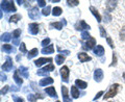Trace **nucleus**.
I'll return each mask as SVG.
<instances>
[{"label":"nucleus","mask_w":125,"mask_h":102,"mask_svg":"<svg viewBox=\"0 0 125 102\" xmlns=\"http://www.w3.org/2000/svg\"><path fill=\"white\" fill-rule=\"evenodd\" d=\"M77 57L79 58V61L81 62H85V61H92V57L91 56H89L87 53H84V52H79L77 54Z\"/></svg>","instance_id":"f8f14e48"},{"label":"nucleus","mask_w":125,"mask_h":102,"mask_svg":"<svg viewBox=\"0 0 125 102\" xmlns=\"http://www.w3.org/2000/svg\"><path fill=\"white\" fill-rule=\"evenodd\" d=\"M17 2H18V3H19V4H20V5H21V4H23V3H24V1H21V0H18Z\"/></svg>","instance_id":"8fccbe9b"},{"label":"nucleus","mask_w":125,"mask_h":102,"mask_svg":"<svg viewBox=\"0 0 125 102\" xmlns=\"http://www.w3.org/2000/svg\"><path fill=\"white\" fill-rule=\"evenodd\" d=\"M64 61H65V55H62V54H57V55L55 56L56 65H62Z\"/></svg>","instance_id":"bb28decb"},{"label":"nucleus","mask_w":125,"mask_h":102,"mask_svg":"<svg viewBox=\"0 0 125 102\" xmlns=\"http://www.w3.org/2000/svg\"><path fill=\"white\" fill-rule=\"evenodd\" d=\"M13 100H14L15 102H25L23 98H21V97H17V96H15V95H13Z\"/></svg>","instance_id":"58836bf2"},{"label":"nucleus","mask_w":125,"mask_h":102,"mask_svg":"<svg viewBox=\"0 0 125 102\" xmlns=\"http://www.w3.org/2000/svg\"><path fill=\"white\" fill-rule=\"evenodd\" d=\"M45 92L48 94L50 97H54V98L57 97V94H56V91H55V89H54V87L46 88V89H45Z\"/></svg>","instance_id":"6ab92c4d"},{"label":"nucleus","mask_w":125,"mask_h":102,"mask_svg":"<svg viewBox=\"0 0 125 102\" xmlns=\"http://www.w3.org/2000/svg\"><path fill=\"white\" fill-rule=\"evenodd\" d=\"M62 101L64 102H72V99L69 98V92L67 87L62 85Z\"/></svg>","instance_id":"0eeeda50"},{"label":"nucleus","mask_w":125,"mask_h":102,"mask_svg":"<svg viewBox=\"0 0 125 102\" xmlns=\"http://www.w3.org/2000/svg\"><path fill=\"white\" fill-rule=\"evenodd\" d=\"M105 21L106 22H109V20H111V15L108 14V11H105Z\"/></svg>","instance_id":"49530a36"},{"label":"nucleus","mask_w":125,"mask_h":102,"mask_svg":"<svg viewBox=\"0 0 125 102\" xmlns=\"http://www.w3.org/2000/svg\"><path fill=\"white\" fill-rule=\"evenodd\" d=\"M14 80L18 85L23 84V79L21 78V76H19V70H16L15 73H14Z\"/></svg>","instance_id":"f3484780"},{"label":"nucleus","mask_w":125,"mask_h":102,"mask_svg":"<svg viewBox=\"0 0 125 102\" xmlns=\"http://www.w3.org/2000/svg\"><path fill=\"white\" fill-rule=\"evenodd\" d=\"M20 51L23 53H26L27 52V50H26V46L24 43H21V45H20Z\"/></svg>","instance_id":"ea45409f"},{"label":"nucleus","mask_w":125,"mask_h":102,"mask_svg":"<svg viewBox=\"0 0 125 102\" xmlns=\"http://www.w3.org/2000/svg\"><path fill=\"white\" fill-rule=\"evenodd\" d=\"M19 70V72L21 73V75L24 77V78H28L29 77V74H28V69L26 68V67H23V66H21L20 68L18 69Z\"/></svg>","instance_id":"5701e85b"},{"label":"nucleus","mask_w":125,"mask_h":102,"mask_svg":"<svg viewBox=\"0 0 125 102\" xmlns=\"http://www.w3.org/2000/svg\"><path fill=\"white\" fill-rule=\"evenodd\" d=\"M84 45H85V46H83V48H84V49H88V50L93 49V48H94V46L96 45V40H95V39H94L93 37H91L87 42H85V44H84Z\"/></svg>","instance_id":"9d476101"},{"label":"nucleus","mask_w":125,"mask_h":102,"mask_svg":"<svg viewBox=\"0 0 125 102\" xmlns=\"http://www.w3.org/2000/svg\"><path fill=\"white\" fill-rule=\"evenodd\" d=\"M62 13V10L61 9V7H58V6H55L52 10V15L55 16V17H57V16H61Z\"/></svg>","instance_id":"c85d7f7f"},{"label":"nucleus","mask_w":125,"mask_h":102,"mask_svg":"<svg viewBox=\"0 0 125 102\" xmlns=\"http://www.w3.org/2000/svg\"><path fill=\"white\" fill-rule=\"evenodd\" d=\"M75 84H76V87H78V88L81 89V90L87 89V87H88L87 82L83 81V80H80V79H76L75 80Z\"/></svg>","instance_id":"4be33fe9"},{"label":"nucleus","mask_w":125,"mask_h":102,"mask_svg":"<svg viewBox=\"0 0 125 102\" xmlns=\"http://www.w3.org/2000/svg\"><path fill=\"white\" fill-rule=\"evenodd\" d=\"M102 95H103V92H102V91H100V92H98V93H97V95H96L95 97H94V98H93V100H94V101H96L97 99H99V98H100L101 96H102Z\"/></svg>","instance_id":"79ce46f5"},{"label":"nucleus","mask_w":125,"mask_h":102,"mask_svg":"<svg viewBox=\"0 0 125 102\" xmlns=\"http://www.w3.org/2000/svg\"><path fill=\"white\" fill-rule=\"evenodd\" d=\"M81 39H83V40H89L90 38H91V36H90V33L88 32V30H85V31H83V32H81Z\"/></svg>","instance_id":"7c9ffc66"},{"label":"nucleus","mask_w":125,"mask_h":102,"mask_svg":"<svg viewBox=\"0 0 125 102\" xmlns=\"http://www.w3.org/2000/svg\"><path fill=\"white\" fill-rule=\"evenodd\" d=\"M117 3H118V1H106V2H105L107 11H113V10H114L115 7L117 6Z\"/></svg>","instance_id":"aec40b11"},{"label":"nucleus","mask_w":125,"mask_h":102,"mask_svg":"<svg viewBox=\"0 0 125 102\" xmlns=\"http://www.w3.org/2000/svg\"><path fill=\"white\" fill-rule=\"evenodd\" d=\"M67 4L69 6H76V5L79 4V1H78V0H68Z\"/></svg>","instance_id":"2f4dec72"},{"label":"nucleus","mask_w":125,"mask_h":102,"mask_svg":"<svg viewBox=\"0 0 125 102\" xmlns=\"http://www.w3.org/2000/svg\"><path fill=\"white\" fill-rule=\"evenodd\" d=\"M10 39H11V34L9 33V32H5L1 36V41L2 42H10Z\"/></svg>","instance_id":"cd10ccee"},{"label":"nucleus","mask_w":125,"mask_h":102,"mask_svg":"<svg viewBox=\"0 0 125 102\" xmlns=\"http://www.w3.org/2000/svg\"><path fill=\"white\" fill-rule=\"evenodd\" d=\"M2 49L4 50L6 53H10V52H11V51H15V49L11 47V45H9V44H4V45H3Z\"/></svg>","instance_id":"c756f323"},{"label":"nucleus","mask_w":125,"mask_h":102,"mask_svg":"<svg viewBox=\"0 0 125 102\" xmlns=\"http://www.w3.org/2000/svg\"><path fill=\"white\" fill-rule=\"evenodd\" d=\"M53 83V79L51 77H45V78H42V79L40 80V82H39V84L41 85V87H46V85L48 84H51Z\"/></svg>","instance_id":"2eb2a0df"},{"label":"nucleus","mask_w":125,"mask_h":102,"mask_svg":"<svg viewBox=\"0 0 125 102\" xmlns=\"http://www.w3.org/2000/svg\"><path fill=\"white\" fill-rule=\"evenodd\" d=\"M116 64H117V56H116V54L114 53L113 54V62L111 64V67L112 66H116Z\"/></svg>","instance_id":"37998d69"},{"label":"nucleus","mask_w":125,"mask_h":102,"mask_svg":"<svg viewBox=\"0 0 125 102\" xmlns=\"http://www.w3.org/2000/svg\"><path fill=\"white\" fill-rule=\"evenodd\" d=\"M90 10H91L92 11V14L94 15V17H95L96 19H97V22H101V21H102V18H101V16H100V14L98 13V10H97L96 9H95V7H94V6H90Z\"/></svg>","instance_id":"dca6fc26"},{"label":"nucleus","mask_w":125,"mask_h":102,"mask_svg":"<svg viewBox=\"0 0 125 102\" xmlns=\"http://www.w3.org/2000/svg\"><path fill=\"white\" fill-rule=\"evenodd\" d=\"M50 10H51V7H50V6H46L45 9L42 10V15L43 16H48L50 14Z\"/></svg>","instance_id":"72a5a7b5"},{"label":"nucleus","mask_w":125,"mask_h":102,"mask_svg":"<svg viewBox=\"0 0 125 102\" xmlns=\"http://www.w3.org/2000/svg\"><path fill=\"white\" fill-rule=\"evenodd\" d=\"M20 34H21V30L20 29H16L14 32H13V37L15 39H18L19 37H20Z\"/></svg>","instance_id":"e433bc0d"},{"label":"nucleus","mask_w":125,"mask_h":102,"mask_svg":"<svg viewBox=\"0 0 125 102\" xmlns=\"http://www.w3.org/2000/svg\"><path fill=\"white\" fill-rule=\"evenodd\" d=\"M38 53H39L38 48H33V49H31V50L29 51V52H28V54H27V58H28V60H31L32 57L37 56V55H38Z\"/></svg>","instance_id":"b1692460"},{"label":"nucleus","mask_w":125,"mask_h":102,"mask_svg":"<svg viewBox=\"0 0 125 102\" xmlns=\"http://www.w3.org/2000/svg\"><path fill=\"white\" fill-rule=\"evenodd\" d=\"M28 16H29L30 19H32V20H37V19L40 18V13H39L38 6H33L32 9H31V10H29Z\"/></svg>","instance_id":"39448f33"},{"label":"nucleus","mask_w":125,"mask_h":102,"mask_svg":"<svg viewBox=\"0 0 125 102\" xmlns=\"http://www.w3.org/2000/svg\"><path fill=\"white\" fill-rule=\"evenodd\" d=\"M120 39L122 41H125V27H123L120 31Z\"/></svg>","instance_id":"4c0bfd02"},{"label":"nucleus","mask_w":125,"mask_h":102,"mask_svg":"<svg viewBox=\"0 0 125 102\" xmlns=\"http://www.w3.org/2000/svg\"><path fill=\"white\" fill-rule=\"evenodd\" d=\"M53 70H54V65L49 64L48 66H46V67H44V68H42L41 70H39V71L37 72V74L38 75H41V76H44V75H46V74L52 72Z\"/></svg>","instance_id":"7ed1b4c3"},{"label":"nucleus","mask_w":125,"mask_h":102,"mask_svg":"<svg viewBox=\"0 0 125 102\" xmlns=\"http://www.w3.org/2000/svg\"><path fill=\"white\" fill-rule=\"evenodd\" d=\"M38 5L39 6H45L46 5V1L45 0H38Z\"/></svg>","instance_id":"c03bdc74"},{"label":"nucleus","mask_w":125,"mask_h":102,"mask_svg":"<svg viewBox=\"0 0 125 102\" xmlns=\"http://www.w3.org/2000/svg\"><path fill=\"white\" fill-rule=\"evenodd\" d=\"M41 44H42V46L44 47V48H45V47H47V46H49V45H50V39H49V38L44 39V40L42 41Z\"/></svg>","instance_id":"f704fd0d"},{"label":"nucleus","mask_w":125,"mask_h":102,"mask_svg":"<svg viewBox=\"0 0 125 102\" xmlns=\"http://www.w3.org/2000/svg\"><path fill=\"white\" fill-rule=\"evenodd\" d=\"M99 30H100V36L102 37V38H106V31H105L104 27L102 25L99 26Z\"/></svg>","instance_id":"c9c22d12"},{"label":"nucleus","mask_w":125,"mask_h":102,"mask_svg":"<svg viewBox=\"0 0 125 102\" xmlns=\"http://www.w3.org/2000/svg\"><path fill=\"white\" fill-rule=\"evenodd\" d=\"M41 52L43 54H51V53H54V47H53V45H49V46L45 47V48H43Z\"/></svg>","instance_id":"412c9836"},{"label":"nucleus","mask_w":125,"mask_h":102,"mask_svg":"<svg viewBox=\"0 0 125 102\" xmlns=\"http://www.w3.org/2000/svg\"><path fill=\"white\" fill-rule=\"evenodd\" d=\"M9 90H10V85H5L4 88H2V90H1V95H5Z\"/></svg>","instance_id":"a19ab883"},{"label":"nucleus","mask_w":125,"mask_h":102,"mask_svg":"<svg viewBox=\"0 0 125 102\" xmlns=\"http://www.w3.org/2000/svg\"><path fill=\"white\" fill-rule=\"evenodd\" d=\"M71 95H72L73 98H75V99L79 97L80 93H79V91L77 90V87H76V85H73V87L71 88Z\"/></svg>","instance_id":"393cba45"},{"label":"nucleus","mask_w":125,"mask_h":102,"mask_svg":"<svg viewBox=\"0 0 125 102\" xmlns=\"http://www.w3.org/2000/svg\"><path fill=\"white\" fill-rule=\"evenodd\" d=\"M106 41H107V43H108L109 47H111V48H114V44H113L112 39H111V38H106Z\"/></svg>","instance_id":"a18cd8bd"},{"label":"nucleus","mask_w":125,"mask_h":102,"mask_svg":"<svg viewBox=\"0 0 125 102\" xmlns=\"http://www.w3.org/2000/svg\"><path fill=\"white\" fill-rule=\"evenodd\" d=\"M1 9L6 13L16 11V6L13 1H1Z\"/></svg>","instance_id":"f03ea898"},{"label":"nucleus","mask_w":125,"mask_h":102,"mask_svg":"<svg viewBox=\"0 0 125 102\" xmlns=\"http://www.w3.org/2000/svg\"><path fill=\"white\" fill-rule=\"evenodd\" d=\"M11 68H13V60H11L10 56H7L6 57V61L2 65L1 69L3 70V71H10Z\"/></svg>","instance_id":"423d86ee"},{"label":"nucleus","mask_w":125,"mask_h":102,"mask_svg":"<svg viewBox=\"0 0 125 102\" xmlns=\"http://www.w3.org/2000/svg\"><path fill=\"white\" fill-rule=\"evenodd\" d=\"M119 88H120V85H119L118 83H114L111 88H109V90L106 92V94H105V95L103 96V99H104V100H106V99H109V98H112V97L116 96L117 94H118Z\"/></svg>","instance_id":"f257e3e1"},{"label":"nucleus","mask_w":125,"mask_h":102,"mask_svg":"<svg viewBox=\"0 0 125 102\" xmlns=\"http://www.w3.org/2000/svg\"><path fill=\"white\" fill-rule=\"evenodd\" d=\"M123 78H124V79H125V72L123 73Z\"/></svg>","instance_id":"603ef678"},{"label":"nucleus","mask_w":125,"mask_h":102,"mask_svg":"<svg viewBox=\"0 0 125 102\" xmlns=\"http://www.w3.org/2000/svg\"><path fill=\"white\" fill-rule=\"evenodd\" d=\"M66 24H67V22H66L65 19H62V21H61V22H53V23H51L50 26L54 27V28L57 29V30H61V29H62V27H64V25H66Z\"/></svg>","instance_id":"4468645a"},{"label":"nucleus","mask_w":125,"mask_h":102,"mask_svg":"<svg viewBox=\"0 0 125 102\" xmlns=\"http://www.w3.org/2000/svg\"><path fill=\"white\" fill-rule=\"evenodd\" d=\"M28 30L31 34H38L39 32V24L38 23H30L28 25Z\"/></svg>","instance_id":"ddd939ff"},{"label":"nucleus","mask_w":125,"mask_h":102,"mask_svg":"<svg viewBox=\"0 0 125 102\" xmlns=\"http://www.w3.org/2000/svg\"><path fill=\"white\" fill-rule=\"evenodd\" d=\"M94 53L96 54L97 56H102L104 54V48L101 45H98L94 48Z\"/></svg>","instance_id":"a211bd4d"},{"label":"nucleus","mask_w":125,"mask_h":102,"mask_svg":"<svg viewBox=\"0 0 125 102\" xmlns=\"http://www.w3.org/2000/svg\"><path fill=\"white\" fill-rule=\"evenodd\" d=\"M7 79L6 75H3V73H1V81H5Z\"/></svg>","instance_id":"de8ad7c7"},{"label":"nucleus","mask_w":125,"mask_h":102,"mask_svg":"<svg viewBox=\"0 0 125 102\" xmlns=\"http://www.w3.org/2000/svg\"><path fill=\"white\" fill-rule=\"evenodd\" d=\"M51 61H52L51 57H41V58H38L37 61H34V65L38 66V67H40L42 65L46 64V62H50V64H51Z\"/></svg>","instance_id":"6e6552de"},{"label":"nucleus","mask_w":125,"mask_h":102,"mask_svg":"<svg viewBox=\"0 0 125 102\" xmlns=\"http://www.w3.org/2000/svg\"><path fill=\"white\" fill-rule=\"evenodd\" d=\"M56 102H61V101H58V100H57V101H56Z\"/></svg>","instance_id":"864d4df0"},{"label":"nucleus","mask_w":125,"mask_h":102,"mask_svg":"<svg viewBox=\"0 0 125 102\" xmlns=\"http://www.w3.org/2000/svg\"><path fill=\"white\" fill-rule=\"evenodd\" d=\"M22 17H21V15H19V14H15L13 15L10 18V23H17L19 20H21Z\"/></svg>","instance_id":"a878e982"},{"label":"nucleus","mask_w":125,"mask_h":102,"mask_svg":"<svg viewBox=\"0 0 125 102\" xmlns=\"http://www.w3.org/2000/svg\"><path fill=\"white\" fill-rule=\"evenodd\" d=\"M14 44L15 45H18L19 44V40H18V39H15V40H14Z\"/></svg>","instance_id":"09e8293b"},{"label":"nucleus","mask_w":125,"mask_h":102,"mask_svg":"<svg viewBox=\"0 0 125 102\" xmlns=\"http://www.w3.org/2000/svg\"><path fill=\"white\" fill-rule=\"evenodd\" d=\"M103 78V71L101 69H96L94 71V79L96 82H100Z\"/></svg>","instance_id":"1a4fd4ad"},{"label":"nucleus","mask_w":125,"mask_h":102,"mask_svg":"<svg viewBox=\"0 0 125 102\" xmlns=\"http://www.w3.org/2000/svg\"><path fill=\"white\" fill-rule=\"evenodd\" d=\"M27 99L29 100V102H37L38 97H37V95H33V94H29V95L27 96Z\"/></svg>","instance_id":"473e14b6"},{"label":"nucleus","mask_w":125,"mask_h":102,"mask_svg":"<svg viewBox=\"0 0 125 102\" xmlns=\"http://www.w3.org/2000/svg\"><path fill=\"white\" fill-rule=\"evenodd\" d=\"M18 88H13V87H11V91H18Z\"/></svg>","instance_id":"3c124183"},{"label":"nucleus","mask_w":125,"mask_h":102,"mask_svg":"<svg viewBox=\"0 0 125 102\" xmlns=\"http://www.w3.org/2000/svg\"><path fill=\"white\" fill-rule=\"evenodd\" d=\"M69 74H70V70L67 66H64L61 68V75H62V79L65 82H68V78H69Z\"/></svg>","instance_id":"20e7f679"},{"label":"nucleus","mask_w":125,"mask_h":102,"mask_svg":"<svg viewBox=\"0 0 125 102\" xmlns=\"http://www.w3.org/2000/svg\"><path fill=\"white\" fill-rule=\"evenodd\" d=\"M75 29H76V30H83V29L89 30V29H90V26H89L83 20H81V21H79V22H78L77 24L75 25Z\"/></svg>","instance_id":"9b49d317"}]
</instances>
